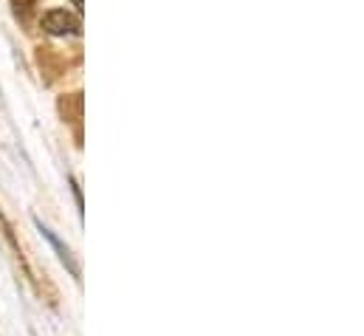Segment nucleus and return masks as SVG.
I'll use <instances>...</instances> for the list:
<instances>
[{
    "instance_id": "obj_1",
    "label": "nucleus",
    "mask_w": 364,
    "mask_h": 336,
    "mask_svg": "<svg viewBox=\"0 0 364 336\" xmlns=\"http://www.w3.org/2000/svg\"><path fill=\"white\" fill-rule=\"evenodd\" d=\"M43 28L48 34H57V37H65V34H80V17L71 15L65 9H51L43 15Z\"/></svg>"
},
{
    "instance_id": "obj_3",
    "label": "nucleus",
    "mask_w": 364,
    "mask_h": 336,
    "mask_svg": "<svg viewBox=\"0 0 364 336\" xmlns=\"http://www.w3.org/2000/svg\"><path fill=\"white\" fill-rule=\"evenodd\" d=\"M74 6H77V12H82V9H85V3H82V0H74Z\"/></svg>"
},
{
    "instance_id": "obj_2",
    "label": "nucleus",
    "mask_w": 364,
    "mask_h": 336,
    "mask_svg": "<svg viewBox=\"0 0 364 336\" xmlns=\"http://www.w3.org/2000/svg\"><path fill=\"white\" fill-rule=\"evenodd\" d=\"M34 3H37V0H12V6H15V12H17V15H26Z\"/></svg>"
}]
</instances>
